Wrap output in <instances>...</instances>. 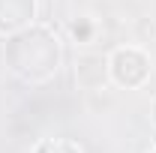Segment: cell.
Here are the masks:
<instances>
[{
    "mask_svg": "<svg viewBox=\"0 0 156 153\" xmlns=\"http://www.w3.org/2000/svg\"><path fill=\"white\" fill-rule=\"evenodd\" d=\"M72 36H78V39H90V33H93V24L90 21H72Z\"/></svg>",
    "mask_w": 156,
    "mask_h": 153,
    "instance_id": "6da1fadb",
    "label": "cell"
}]
</instances>
